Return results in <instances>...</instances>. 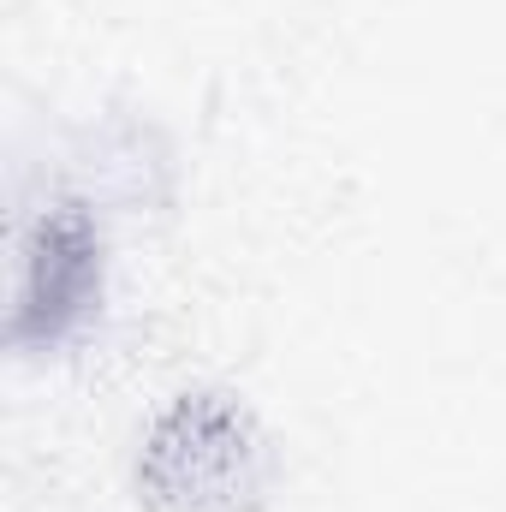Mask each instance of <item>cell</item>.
I'll return each mask as SVG.
<instances>
[{"mask_svg":"<svg viewBox=\"0 0 506 512\" xmlns=\"http://www.w3.org/2000/svg\"><path fill=\"white\" fill-rule=\"evenodd\" d=\"M137 495L149 512H262L268 441L256 417L215 387L179 393L143 435Z\"/></svg>","mask_w":506,"mask_h":512,"instance_id":"obj_1","label":"cell"},{"mask_svg":"<svg viewBox=\"0 0 506 512\" xmlns=\"http://www.w3.org/2000/svg\"><path fill=\"white\" fill-rule=\"evenodd\" d=\"M108 251L96 221L78 203L42 209L18 239V292L6 316L12 352H60L96 310H102Z\"/></svg>","mask_w":506,"mask_h":512,"instance_id":"obj_2","label":"cell"}]
</instances>
